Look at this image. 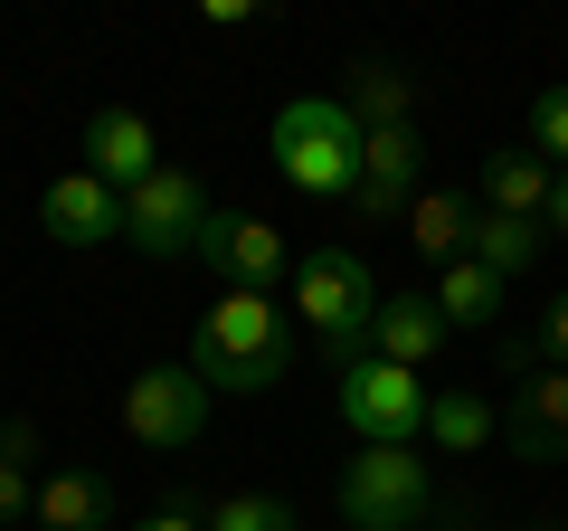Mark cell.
<instances>
[{
    "mask_svg": "<svg viewBox=\"0 0 568 531\" xmlns=\"http://www.w3.org/2000/svg\"><path fill=\"white\" fill-rule=\"evenodd\" d=\"M417 181H426V133H417V123H388V133H361V181H351L361 219H407Z\"/></svg>",
    "mask_w": 568,
    "mask_h": 531,
    "instance_id": "9c48e42d",
    "label": "cell"
},
{
    "mask_svg": "<svg viewBox=\"0 0 568 531\" xmlns=\"http://www.w3.org/2000/svg\"><path fill=\"white\" fill-rule=\"evenodd\" d=\"M530 370H549L540 361V332H511V342H503V380H530Z\"/></svg>",
    "mask_w": 568,
    "mask_h": 531,
    "instance_id": "d4e9b609",
    "label": "cell"
},
{
    "mask_svg": "<svg viewBox=\"0 0 568 531\" xmlns=\"http://www.w3.org/2000/svg\"><path fill=\"white\" fill-rule=\"evenodd\" d=\"M284 313H275V294H237L227 285L219 304L200 313V332H190V370L209 380V399H265V389L284 380Z\"/></svg>",
    "mask_w": 568,
    "mask_h": 531,
    "instance_id": "6da1fadb",
    "label": "cell"
},
{
    "mask_svg": "<svg viewBox=\"0 0 568 531\" xmlns=\"http://www.w3.org/2000/svg\"><path fill=\"white\" fill-rule=\"evenodd\" d=\"M436 512V474L417 447H361L342 465V522L351 531H426Z\"/></svg>",
    "mask_w": 568,
    "mask_h": 531,
    "instance_id": "277c9868",
    "label": "cell"
},
{
    "mask_svg": "<svg viewBox=\"0 0 568 531\" xmlns=\"http://www.w3.org/2000/svg\"><path fill=\"white\" fill-rule=\"evenodd\" d=\"M133 531H209V522H200V512H190V503H171V512H142Z\"/></svg>",
    "mask_w": 568,
    "mask_h": 531,
    "instance_id": "484cf974",
    "label": "cell"
},
{
    "mask_svg": "<svg viewBox=\"0 0 568 531\" xmlns=\"http://www.w3.org/2000/svg\"><path fill=\"white\" fill-rule=\"evenodd\" d=\"M29 455H39V428L29 418H0V522H29V503H39Z\"/></svg>",
    "mask_w": 568,
    "mask_h": 531,
    "instance_id": "44dd1931",
    "label": "cell"
},
{
    "mask_svg": "<svg viewBox=\"0 0 568 531\" xmlns=\"http://www.w3.org/2000/svg\"><path fill=\"white\" fill-rule=\"evenodd\" d=\"M436 313H446V332H493L503 323V304H511V285L493 275V266H474V257H455L446 275H436Z\"/></svg>",
    "mask_w": 568,
    "mask_h": 531,
    "instance_id": "9a60e30c",
    "label": "cell"
},
{
    "mask_svg": "<svg viewBox=\"0 0 568 531\" xmlns=\"http://www.w3.org/2000/svg\"><path fill=\"white\" fill-rule=\"evenodd\" d=\"M294 313L313 323L332 370L369 361V323H379V275H369L361 247H304L294 257Z\"/></svg>",
    "mask_w": 568,
    "mask_h": 531,
    "instance_id": "7a4b0ae2",
    "label": "cell"
},
{
    "mask_svg": "<svg viewBox=\"0 0 568 531\" xmlns=\"http://www.w3.org/2000/svg\"><path fill=\"white\" fill-rule=\"evenodd\" d=\"M493 399L484 389H446V399H426V447H446V455H474V447H493Z\"/></svg>",
    "mask_w": 568,
    "mask_h": 531,
    "instance_id": "ac0fdd59",
    "label": "cell"
},
{
    "mask_svg": "<svg viewBox=\"0 0 568 531\" xmlns=\"http://www.w3.org/2000/svg\"><path fill=\"white\" fill-rule=\"evenodd\" d=\"M332 409H342V428L361 437V447H426V380L398 361H351L342 389H332Z\"/></svg>",
    "mask_w": 568,
    "mask_h": 531,
    "instance_id": "5b68a950",
    "label": "cell"
},
{
    "mask_svg": "<svg viewBox=\"0 0 568 531\" xmlns=\"http://www.w3.org/2000/svg\"><path fill=\"white\" fill-rule=\"evenodd\" d=\"M530 152H540L549 171H568V86H540V96H530Z\"/></svg>",
    "mask_w": 568,
    "mask_h": 531,
    "instance_id": "603a6c76",
    "label": "cell"
},
{
    "mask_svg": "<svg viewBox=\"0 0 568 531\" xmlns=\"http://www.w3.org/2000/svg\"><path fill=\"white\" fill-rule=\"evenodd\" d=\"M436 342H446L436 294H379V323H369V351H379V361L426 370V361H436Z\"/></svg>",
    "mask_w": 568,
    "mask_h": 531,
    "instance_id": "5bb4252c",
    "label": "cell"
},
{
    "mask_svg": "<svg viewBox=\"0 0 568 531\" xmlns=\"http://www.w3.org/2000/svg\"><path fill=\"white\" fill-rule=\"evenodd\" d=\"M29 522H39V531H114V484L85 474V465H58V474H39Z\"/></svg>",
    "mask_w": 568,
    "mask_h": 531,
    "instance_id": "4fadbf2b",
    "label": "cell"
},
{
    "mask_svg": "<svg viewBox=\"0 0 568 531\" xmlns=\"http://www.w3.org/2000/svg\"><path fill=\"white\" fill-rule=\"evenodd\" d=\"M465 257L474 266H493V275H530V257H540V228L530 219H493V209H474V228H465Z\"/></svg>",
    "mask_w": 568,
    "mask_h": 531,
    "instance_id": "d6986e66",
    "label": "cell"
},
{
    "mask_svg": "<svg viewBox=\"0 0 568 531\" xmlns=\"http://www.w3.org/2000/svg\"><path fill=\"white\" fill-rule=\"evenodd\" d=\"M200 228H209V190H200V171L162 162L142 190H123V238H133L142 257H200Z\"/></svg>",
    "mask_w": 568,
    "mask_h": 531,
    "instance_id": "52a82bcc",
    "label": "cell"
},
{
    "mask_svg": "<svg viewBox=\"0 0 568 531\" xmlns=\"http://www.w3.org/2000/svg\"><path fill=\"white\" fill-rule=\"evenodd\" d=\"M85 171H95L104 190H142L152 171H162V133H152V114L104 104V114L85 123Z\"/></svg>",
    "mask_w": 568,
    "mask_h": 531,
    "instance_id": "8fae6325",
    "label": "cell"
},
{
    "mask_svg": "<svg viewBox=\"0 0 568 531\" xmlns=\"http://www.w3.org/2000/svg\"><path fill=\"white\" fill-rule=\"evenodd\" d=\"M540 219H549V228H559V238H568V171H559V181H549V209H540Z\"/></svg>",
    "mask_w": 568,
    "mask_h": 531,
    "instance_id": "4316f807",
    "label": "cell"
},
{
    "mask_svg": "<svg viewBox=\"0 0 568 531\" xmlns=\"http://www.w3.org/2000/svg\"><path fill=\"white\" fill-rule=\"evenodd\" d=\"M465 228H474V209L455 200V190H417V200H407V247H417V257H465Z\"/></svg>",
    "mask_w": 568,
    "mask_h": 531,
    "instance_id": "ffe728a7",
    "label": "cell"
},
{
    "mask_svg": "<svg viewBox=\"0 0 568 531\" xmlns=\"http://www.w3.org/2000/svg\"><path fill=\"white\" fill-rule=\"evenodd\" d=\"M540 361L568 370V294H549V313H540Z\"/></svg>",
    "mask_w": 568,
    "mask_h": 531,
    "instance_id": "cb8c5ba5",
    "label": "cell"
},
{
    "mask_svg": "<svg viewBox=\"0 0 568 531\" xmlns=\"http://www.w3.org/2000/svg\"><path fill=\"white\" fill-rule=\"evenodd\" d=\"M39 228H48V247H114L123 238V190H104L95 171H58L39 190Z\"/></svg>",
    "mask_w": 568,
    "mask_h": 531,
    "instance_id": "30bf717a",
    "label": "cell"
},
{
    "mask_svg": "<svg viewBox=\"0 0 568 531\" xmlns=\"http://www.w3.org/2000/svg\"><path fill=\"white\" fill-rule=\"evenodd\" d=\"M511 455L568 465V370H530V380L511 389Z\"/></svg>",
    "mask_w": 568,
    "mask_h": 531,
    "instance_id": "7c38bea8",
    "label": "cell"
},
{
    "mask_svg": "<svg viewBox=\"0 0 568 531\" xmlns=\"http://www.w3.org/2000/svg\"><path fill=\"white\" fill-rule=\"evenodd\" d=\"M200 257L219 266L237 294H275V285H284V228H265L256 209H209Z\"/></svg>",
    "mask_w": 568,
    "mask_h": 531,
    "instance_id": "ba28073f",
    "label": "cell"
},
{
    "mask_svg": "<svg viewBox=\"0 0 568 531\" xmlns=\"http://www.w3.org/2000/svg\"><path fill=\"white\" fill-rule=\"evenodd\" d=\"M209 531H294V503L284 493H227V503H209Z\"/></svg>",
    "mask_w": 568,
    "mask_h": 531,
    "instance_id": "7402d4cb",
    "label": "cell"
},
{
    "mask_svg": "<svg viewBox=\"0 0 568 531\" xmlns=\"http://www.w3.org/2000/svg\"><path fill=\"white\" fill-rule=\"evenodd\" d=\"M275 171L313 200H351L361 181V123L342 114V96H294L275 114Z\"/></svg>",
    "mask_w": 568,
    "mask_h": 531,
    "instance_id": "3957f363",
    "label": "cell"
},
{
    "mask_svg": "<svg viewBox=\"0 0 568 531\" xmlns=\"http://www.w3.org/2000/svg\"><path fill=\"white\" fill-rule=\"evenodd\" d=\"M123 437L152 455H190L209 437V380L190 361H152L133 370V389H123Z\"/></svg>",
    "mask_w": 568,
    "mask_h": 531,
    "instance_id": "8992f818",
    "label": "cell"
},
{
    "mask_svg": "<svg viewBox=\"0 0 568 531\" xmlns=\"http://www.w3.org/2000/svg\"><path fill=\"white\" fill-rule=\"evenodd\" d=\"M342 114L361 123V133L417 123V86H407V67H398V58H361V67H351V96H342Z\"/></svg>",
    "mask_w": 568,
    "mask_h": 531,
    "instance_id": "2e32d148",
    "label": "cell"
},
{
    "mask_svg": "<svg viewBox=\"0 0 568 531\" xmlns=\"http://www.w3.org/2000/svg\"><path fill=\"white\" fill-rule=\"evenodd\" d=\"M549 181H559V171H549L530 143L521 152H484V209H493V219H540Z\"/></svg>",
    "mask_w": 568,
    "mask_h": 531,
    "instance_id": "e0dca14e",
    "label": "cell"
}]
</instances>
